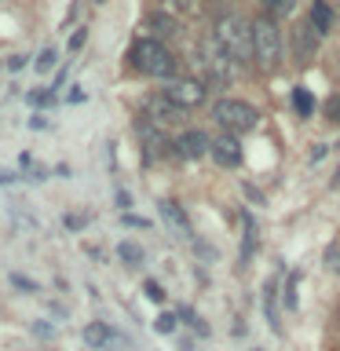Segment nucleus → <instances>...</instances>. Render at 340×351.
I'll list each match as a JSON object with an SVG mask.
<instances>
[{
	"label": "nucleus",
	"mask_w": 340,
	"mask_h": 351,
	"mask_svg": "<svg viewBox=\"0 0 340 351\" xmlns=\"http://www.w3.org/2000/svg\"><path fill=\"white\" fill-rule=\"evenodd\" d=\"M132 70H139L143 77H169L172 81V73H175V59H172V51L165 48L161 40H136L132 44Z\"/></svg>",
	"instance_id": "nucleus-1"
},
{
	"label": "nucleus",
	"mask_w": 340,
	"mask_h": 351,
	"mask_svg": "<svg viewBox=\"0 0 340 351\" xmlns=\"http://www.w3.org/2000/svg\"><path fill=\"white\" fill-rule=\"evenodd\" d=\"M212 37L223 44V48L234 55L238 62L245 59V55H252V22H249V19H241V15H234V11H227V15H219V19H216Z\"/></svg>",
	"instance_id": "nucleus-2"
},
{
	"label": "nucleus",
	"mask_w": 340,
	"mask_h": 351,
	"mask_svg": "<svg viewBox=\"0 0 340 351\" xmlns=\"http://www.w3.org/2000/svg\"><path fill=\"white\" fill-rule=\"evenodd\" d=\"M252 59H256L263 70H274L282 59V33H278L271 15L252 22Z\"/></svg>",
	"instance_id": "nucleus-3"
},
{
	"label": "nucleus",
	"mask_w": 340,
	"mask_h": 351,
	"mask_svg": "<svg viewBox=\"0 0 340 351\" xmlns=\"http://www.w3.org/2000/svg\"><path fill=\"white\" fill-rule=\"evenodd\" d=\"M212 117L219 121V128H227V136H241V132H252L260 125L256 106L241 103V99H219L212 106Z\"/></svg>",
	"instance_id": "nucleus-4"
},
{
	"label": "nucleus",
	"mask_w": 340,
	"mask_h": 351,
	"mask_svg": "<svg viewBox=\"0 0 340 351\" xmlns=\"http://www.w3.org/2000/svg\"><path fill=\"white\" fill-rule=\"evenodd\" d=\"M202 66H205V73H208V81H212V84H230L238 77V59L216 37L202 40Z\"/></svg>",
	"instance_id": "nucleus-5"
},
{
	"label": "nucleus",
	"mask_w": 340,
	"mask_h": 351,
	"mask_svg": "<svg viewBox=\"0 0 340 351\" xmlns=\"http://www.w3.org/2000/svg\"><path fill=\"white\" fill-rule=\"evenodd\" d=\"M161 92L169 95L180 110H194V106H202L205 99H208L205 81H197V77H172V81L161 88Z\"/></svg>",
	"instance_id": "nucleus-6"
},
{
	"label": "nucleus",
	"mask_w": 340,
	"mask_h": 351,
	"mask_svg": "<svg viewBox=\"0 0 340 351\" xmlns=\"http://www.w3.org/2000/svg\"><path fill=\"white\" fill-rule=\"evenodd\" d=\"M172 147H175V154H180L183 161H197V158H205V154L212 150V139H208L205 132L191 128V132H183V136L175 139Z\"/></svg>",
	"instance_id": "nucleus-7"
},
{
	"label": "nucleus",
	"mask_w": 340,
	"mask_h": 351,
	"mask_svg": "<svg viewBox=\"0 0 340 351\" xmlns=\"http://www.w3.org/2000/svg\"><path fill=\"white\" fill-rule=\"evenodd\" d=\"M158 213H161V219H165V227H169V234L172 238H191V219L183 216V208L175 205V202H158Z\"/></svg>",
	"instance_id": "nucleus-8"
},
{
	"label": "nucleus",
	"mask_w": 340,
	"mask_h": 351,
	"mask_svg": "<svg viewBox=\"0 0 340 351\" xmlns=\"http://www.w3.org/2000/svg\"><path fill=\"white\" fill-rule=\"evenodd\" d=\"M212 161L223 165V169H234V165H241V143L238 136H216L212 139Z\"/></svg>",
	"instance_id": "nucleus-9"
},
{
	"label": "nucleus",
	"mask_w": 340,
	"mask_h": 351,
	"mask_svg": "<svg viewBox=\"0 0 340 351\" xmlns=\"http://www.w3.org/2000/svg\"><path fill=\"white\" fill-rule=\"evenodd\" d=\"M147 114H150L154 121H161V125H172V121H183L186 110H180L169 95L161 92V95H150V99H147Z\"/></svg>",
	"instance_id": "nucleus-10"
},
{
	"label": "nucleus",
	"mask_w": 340,
	"mask_h": 351,
	"mask_svg": "<svg viewBox=\"0 0 340 351\" xmlns=\"http://www.w3.org/2000/svg\"><path fill=\"white\" fill-rule=\"evenodd\" d=\"M84 344L95 348V351H106V348H117L121 337H117L106 322H88V326H84Z\"/></svg>",
	"instance_id": "nucleus-11"
},
{
	"label": "nucleus",
	"mask_w": 340,
	"mask_h": 351,
	"mask_svg": "<svg viewBox=\"0 0 340 351\" xmlns=\"http://www.w3.org/2000/svg\"><path fill=\"white\" fill-rule=\"evenodd\" d=\"M318 40H322V33H315V26H311V22L296 29V37H293L296 62H307V59H315V51H318Z\"/></svg>",
	"instance_id": "nucleus-12"
},
{
	"label": "nucleus",
	"mask_w": 340,
	"mask_h": 351,
	"mask_svg": "<svg viewBox=\"0 0 340 351\" xmlns=\"http://www.w3.org/2000/svg\"><path fill=\"white\" fill-rule=\"evenodd\" d=\"M307 22L315 26V33H329V26H333V8H329L326 0H315V4H311V15H307Z\"/></svg>",
	"instance_id": "nucleus-13"
},
{
	"label": "nucleus",
	"mask_w": 340,
	"mask_h": 351,
	"mask_svg": "<svg viewBox=\"0 0 340 351\" xmlns=\"http://www.w3.org/2000/svg\"><path fill=\"white\" fill-rule=\"evenodd\" d=\"M117 256L125 260L128 267H139L147 252H143V245H139V241H121V245H117Z\"/></svg>",
	"instance_id": "nucleus-14"
},
{
	"label": "nucleus",
	"mask_w": 340,
	"mask_h": 351,
	"mask_svg": "<svg viewBox=\"0 0 340 351\" xmlns=\"http://www.w3.org/2000/svg\"><path fill=\"white\" fill-rule=\"evenodd\" d=\"M147 26L154 29V40H161V37H172V33H175V22H172V15H165V11H161V15H150V22H147Z\"/></svg>",
	"instance_id": "nucleus-15"
},
{
	"label": "nucleus",
	"mask_w": 340,
	"mask_h": 351,
	"mask_svg": "<svg viewBox=\"0 0 340 351\" xmlns=\"http://www.w3.org/2000/svg\"><path fill=\"white\" fill-rule=\"evenodd\" d=\"M139 132H143V143H147V161H150V158L158 161L161 154H165V150H161V147H165V139L158 136V132H150L147 125H139Z\"/></svg>",
	"instance_id": "nucleus-16"
},
{
	"label": "nucleus",
	"mask_w": 340,
	"mask_h": 351,
	"mask_svg": "<svg viewBox=\"0 0 340 351\" xmlns=\"http://www.w3.org/2000/svg\"><path fill=\"white\" fill-rule=\"evenodd\" d=\"M293 110H296L300 117H311L315 99H311V92H307V88H296V92H293Z\"/></svg>",
	"instance_id": "nucleus-17"
},
{
	"label": "nucleus",
	"mask_w": 340,
	"mask_h": 351,
	"mask_svg": "<svg viewBox=\"0 0 340 351\" xmlns=\"http://www.w3.org/2000/svg\"><path fill=\"white\" fill-rule=\"evenodd\" d=\"M296 289H300V274H289L285 278V307L296 311Z\"/></svg>",
	"instance_id": "nucleus-18"
},
{
	"label": "nucleus",
	"mask_w": 340,
	"mask_h": 351,
	"mask_svg": "<svg viewBox=\"0 0 340 351\" xmlns=\"http://www.w3.org/2000/svg\"><path fill=\"white\" fill-rule=\"evenodd\" d=\"M194 0H165V15H191Z\"/></svg>",
	"instance_id": "nucleus-19"
},
{
	"label": "nucleus",
	"mask_w": 340,
	"mask_h": 351,
	"mask_svg": "<svg viewBox=\"0 0 340 351\" xmlns=\"http://www.w3.org/2000/svg\"><path fill=\"white\" fill-rule=\"evenodd\" d=\"M55 62H59V51H55V48H44V51L37 55V62H33V66H37L40 73H48V70H51Z\"/></svg>",
	"instance_id": "nucleus-20"
},
{
	"label": "nucleus",
	"mask_w": 340,
	"mask_h": 351,
	"mask_svg": "<svg viewBox=\"0 0 340 351\" xmlns=\"http://www.w3.org/2000/svg\"><path fill=\"white\" fill-rule=\"evenodd\" d=\"M180 318H183V322H191V326H194V329H197V333H202V337L208 333V329H205V322H202V318H197V315L191 311V307H183V311H180Z\"/></svg>",
	"instance_id": "nucleus-21"
},
{
	"label": "nucleus",
	"mask_w": 340,
	"mask_h": 351,
	"mask_svg": "<svg viewBox=\"0 0 340 351\" xmlns=\"http://www.w3.org/2000/svg\"><path fill=\"white\" fill-rule=\"evenodd\" d=\"M263 4H267L271 15H285V11L293 8V0H263Z\"/></svg>",
	"instance_id": "nucleus-22"
},
{
	"label": "nucleus",
	"mask_w": 340,
	"mask_h": 351,
	"mask_svg": "<svg viewBox=\"0 0 340 351\" xmlns=\"http://www.w3.org/2000/svg\"><path fill=\"white\" fill-rule=\"evenodd\" d=\"M154 329H158V333H172V329H175V315H161L158 322H154Z\"/></svg>",
	"instance_id": "nucleus-23"
},
{
	"label": "nucleus",
	"mask_w": 340,
	"mask_h": 351,
	"mask_svg": "<svg viewBox=\"0 0 340 351\" xmlns=\"http://www.w3.org/2000/svg\"><path fill=\"white\" fill-rule=\"evenodd\" d=\"M326 271L340 274V249H329V252H326Z\"/></svg>",
	"instance_id": "nucleus-24"
},
{
	"label": "nucleus",
	"mask_w": 340,
	"mask_h": 351,
	"mask_svg": "<svg viewBox=\"0 0 340 351\" xmlns=\"http://www.w3.org/2000/svg\"><path fill=\"white\" fill-rule=\"evenodd\" d=\"M143 289H147V296H150L154 304H161V300H165V289H161L158 282H147V285H143Z\"/></svg>",
	"instance_id": "nucleus-25"
},
{
	"label": "nucleus",
	"mask_w": 340,
	"mask_h": 351,
	"mask_svg": "<svg viewBox=\"0 0 340 351\" xmlns=\"http://www.w3.org/2000/svg\"><path fill=\"white\" fill-rule=\"evenodd\" d=\"M326 114H329V121H337V125H340V95H333L326 103Z\"/></svg>",
	"instance_id": "nucleus-26"
},
{
	"label": "nucleus",
	"mask_w": 340,
	"mask_h": 351,
	"mask_svg": "<svg viewBox=\"0 0 340 351\" xmlns=\"http://www.w3.org/2000/svg\"><path fill=\"white\" fill-rule=\"evenodd\" d=\"M33 333L48 340V337H55V326H48V322H33Z\"/></svg>",
	"instance_id": "nucleus-27"
},
{
	"label": "nucleus",
	"mask_w": 340,
	"mask_h": 351,
	"mask_svg": "<svg viewBox=\"0 0 340 351\" xmlns=\"http://www.w3.org/2000/svg\"><path fill=\"white\" fill-rule=\"evenodd\" d=\"M84 40H88V29L81 26V29H77L73 37H70V48H73V51H81V44H84Z\"/></svg>",
	"instance_id": "nucleus-28"
},
{
	"label": "nucleus",
	"mask_w": 340,
	"mask_h": 351,
	"mask_svg": "<svg viewBox=\"0 0 340 351\" xmlns=\"http://www.w3.org/2000/svg\"><path fill=\"white\" fill-rule=\"evenodd\" d=\"M26 99H29L33 106H44V103H51V92H29Z\"/></svg>",
	"instance_id": "nucleus-29"
},
{
	"label": "nucleus",
	"mask_w": 340,
	"mask_h": 351,
	"mask_svg": "<svg viewBox=\"0 0 340 351\" xmlns=\"http://www.w3.org/2000/svg\"><path fill=\"white\" fill-rule=\"evenodd\" d=\"M11 282H15L19 289H26V293H37V285H33L29 278H22V274H11Z\"/></svg>",
	"instance_id": "nucleus-30"
},
{
	"label": "nucleus",
	"mask_w": 340,
	"mask_h": 351,
	"mask_svg": "<svg viewBox=\"0 0 340 351\" xmlns=\"http://www.w3.org/2000/svg\"><path fill=\"white\" fill-rule=\"evenodd\" d=\"M22 62H26V55H15V59H8V70H19Z\"/></svg>",
	"instance_id": "nucleus-31"
},
{
	"label": "nucleus",
	"mask_w": 340,
	"mask_h": 351,
	"mask_svg": "<svg viewBox=\"0 0 340 351\" xmlns=\"http://www.w3.org/2000/svg\"><path fill=\"white\" fill-rule=\"evenodd\" d=\"M125 223H128V227H147V219H139V216H125Z\"/></svg>",
	"instance_id": "nucleus-32"
},
{
	"label": "nucleus",
	"mask_w": 340,
	"mask_h": 351,
	"mask_svg": "<svg viewBox=\"0 0 340 351\" xmlns=\"http://www.w3.org/2000/svg\"><path fill=\"white\" fill-rule=\"evenodd\" d=\"M8 183H15V176H11V172H4V169H0V186H8Z\"/></svg>",
	"instance_id": "nucleus-33"
},
{
	"label": "nucleus",
	"mask_w": 340,
	"mask_h": 351,
	"mask_svg": "<svg viewBox=\"0 0 340 351\" xmlns=\"http://www.w3.org/2000/svg\"><path fill=\"white\" fill-rule=\"evenodd\" d=\"M337 183H340V176H337Z\"/></svg>",
	"instance_id": "nucleus-34"
}]
</instances>
